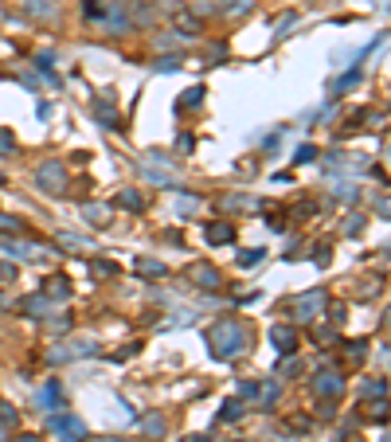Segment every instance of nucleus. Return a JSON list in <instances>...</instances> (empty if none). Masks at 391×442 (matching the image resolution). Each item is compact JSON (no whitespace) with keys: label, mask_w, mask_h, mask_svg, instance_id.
<instances>
[{"label":"nucleus","mask_w":391,"mask_h":442,"mask_svg":"<svg viewBox=\"0 0 391 442\" xmlns=\"http://www.w3.org/2000/svg\"><path fill=\"white\" fill-rule=\"evenodd\" d=\"M368 419H371V422H383V419H388V403H383V399L368 403Z\"/></svg>","instance_id":"nucleus-31"},{"label":"nucleus","mask_w":391,"mask_h":442,"mask_svg":"<svg viewBox=\"0 0 391 442\" xmlns=\"http://www.w3.org/2000/svg\"><path fill=\"white\" fill-rule=\"evenodd\" d=\"M141 434H149V439H161V434H165V415H161V411L145 415V419H141Z\"/></svg>","instance_id":"nucleus-16"},{"label":"nucleus","mask_w":391,"mask_h":442,"mask_svg":"<svg viewBox=\"0 0 391 442\" xmlns=\"http://www.w3.org/2000/svg\"><path fill=\"white\" fill-rule=\"evenodd\" d=\"M219 8H223V12H231V16H246V12L254 8V0H223Z\"/></svg>","instance_id":"nucleus-27"},{"label":"nucleus","mask_w":391,"mask_h":442,"mask_svg":"<svg viewBox=\"0 0 391 442\" xmlns=\"http://www.w3.org/2000/svg\"><path fill=\"white\" fill-rule=\"evenodd\" d=\"M78 216L87 219L90 227H110V216H114V212H110V204H82Z\"/></svg>","instance_id":"nucleus-13"},{"label":"nucleus","mask_w":391,"mask_h":442,"mask_svg":"<svg viewBox=\"0 0 391 442\" xmlns=\"http://www.w3.org/2000/svg\"><path fill=\"white\" fill-rule=\"evenodd\" d=\"M313 392H317V399H341L344 395V376L332 372V368H321V372L313 376Z\"/></svg>","instance_id":"nucleus-5"},{"label":"nucleus","mask_w":391,"mask_h":442,"mask_svg":"<svg viewBox=\"0 0 391 442\" xmlns=\"http://www.w3.org/2000/svg\"><path fill=\"white\" fill-rule=\"evenodd\" d=\"M36 184L43 188V192H55V196H63V192L71 188L67 165H63V161H43V165H36Z\"/></svg>","instance_id":"nucleus-2"},{"label":"nucleus","mask_w":391,"mask_h":442,"mask_svg":"<svg viewBox=\"0 0 391 442\" xmlns=\"http://www.w3.org/2000/svg\"><path fill=\"white\" fill-rule=\"evenodd\" d=\"M376 212H380L383 219H391V196H380V200H376Z\"/></svg>","instance_id":"nucleus-39"},{"label":"nucleus","mask_w":391,"mask_h":442,"mask_svg":"<svg viewBox=\"0 0 391 442\" xmlns=\"http://www.w3.org/2000/svg\"><path fill=\"white\" fill-rule=\"evenodd\" d=\"M36 403L43 407V411L55 415L59 407H63V388H59V380H47V383H43V388H39V395H36Z\"/></svg>","instance_id":"nucleus-10"},{"label":"nucleus","mask_w":391,"mask_h":442,"mask_svg":"<svg viewBox=\"0 0 391 442\" xmlns=\"http://www.w3.org/2000/svg\"><path fill=\"white\" fill-rule=\"evenodd\" d=\"M364 356H368V341H352L348 348H344V360L356 368V364H364Z\"/></svg>","instance_id":"nucleus-20"},{"label":"nucleus","mask_w":391,"mask_h":442,"mask_svg":"<svg viewBox=\"0 0 391 442\" xmlns=\"http://www.w3.org/2000/svg\"><path fill=\"white\" fill-rule=\"evenodd\" d=\"M94 278H117V263H106V258H94Z\"/></svg>","instance_id":"nucleus-29"},{"label":"nucleus","mask_w":391,"mask_h":442,"mask_svg":"<svg viewBox=\"0 0 391 442\" xmlns=\"http://www.w3.org/2000/svg\"><path fill=\"white\" fill-rule=\"evenodd\" d=\"M8 282H16V266H12V263H0V286H8Z\"/></svg>","instance_id":"nucleus-37"},{"label":"nucleus","mask_w":391,"mask_h":442,"mask_svg":"<svg viewBox=\"0 0 391 442\" xmlns=\"http://www.w3.org/2000/svg\"><path fill=\"white\" fill-rule=\"evenodd\" d=\"M78 356H98V344L94 341H71L67 348H47L51 364H67V360H78Z\"/></svg>","instance_id":"nucleus-6"},{"label":"nucleus","mask_w":391,"mask_h":442,"mask_svg":"<svg viewBox=\"0 0 391 442\" xmlns=\"http://www.w3.org/2000/svg\"><path fill=\"white\" fill-rule=\"evenodd\" d=\"M176 207H180V212H196V200H192V196H184L180 204H176Z\"/></svg>","instance_id":"nucleus-42"},{"label":"nucleus","mask_w":391,"mask_h":442,"mask_svg":"<svg viewBox=\"0 0 391 442\" xmlns=\"http://www.w3.org/2000/svg\"><path fill=\"white\" fill-rule=\"evenodd\" d=\"M313 341L321 344V348H329V344H337V329H325V325H317V329H313Z\"/></svg>","instance_id":"nucleus-30"},{"label":"nucleus","mask_w":391,"mask_h":442,"mask_svg":"<svg viewBox=\"0 0 391 442\" xmlns=\"http://www.w3.org/2000/svg\"><path fill=\"white\" fill-rule=\"evenodd\" d=\"M204 239L212 246H223V243H235V223L231 219H215V223L204 227Z\"/></svg>","instance_id":"nucleus-9"},{"label":"nucleus","mask_w":391,"mask_h":442,"mask_svg":"<svg viewBox=\"0 0 391 442\" xmlns=\"http://www.w3.org/2000/svg\"><path fill=\"white\" fill-rule=\"evenodd\" d=\"M39 294L47 297V302H67V297H71V282L63 274H51L47 282H43V290H39Z\"/></svg>","instance_id":"nucleus-12"},{"label":"nucleus","mask_w":391,"mask_h":442,"mask_svg":"<svg viewBox=\"0 0 391 442\" xmlns=\"http://www.w3.org/2000/svg\"><path fill=\"white\" fill-rule=\"evenodd\" d=\"M231 419H243V403L239 399H227L223 411H219V422H231Z\"/></svg>","instance_id":"nucleus-28"},{"label":"nucleus","mask_w":391,"mask_h":442,"mask_svg":"<svg viewBox=\"0 0 391 442\" xmlns=\"http://www.w3.org/2000/svg\"><path fill=\"white\" fill-rule=\"evenodd\" d=\"M246 341H251V333H246V325L235 321V317H223V321H215L212 329H207V344H212L215 360H235V356H243Z\"/></svg>","instance_id":"nucleus-1"},{"label":"nucleus","mask_w":391,"mask_h":442,"mask_svg":"<svg viewBox=\"0 0 391 442\" xmlns=\"http://www.w3.org/2000/svg\"><path fill=\"white\" fill-rule=\"evenodd\" d=\"M12 442H39V439H36V434H16Z\"/></svg>","instance_id":"nucleus-44"},{"label":"nucleus","mask_w":391,"mask_h":442,"mask_svg":"<svg viewBox=\"0 0 391 442\" xmlns=\"http://www.w3.org/2000/svg\"><path fill=\"white\" fill-rule=\"evenodd\" d=\"M0 184H4V172H0Z\"/></svg>","instance_id":"nucleus-47"},{"label":"nucleus","mask_w":391,"mask_h":442,"mask_svg":"<svg viewBox=\"0 0 391 442\" xmlns=\"http://www.w3.org/2000/svg\"><path fill=\"white\" fill-rule=\"evenodd\" d=\"M137 274H145V278H161V274H165V266L156 263V258H137Z\"/></svg>","instance_id":"nucleus-25"},{"label":"nucleus","mask_w":391,"mask_h":442,"mask_svg":"<svg viewBox=\"0 0 391 442\" xmlns=\"http://www.w3.org/2000/svg\"><path fill=\"white\" fill-rule=\"evenodd\" d=\"M293 161H297V165H309V161H317V149H313V145H302Z\"/></svg>","instance_id":"nucleus-36"},{"label":"nucleus","mask_w":391,"mask_h":442,"mask_svg":"<svg viewBox=\"0 0 391 442\" xmlns=\"http://www.w3.org/2000/svg\"><path fill=\"white\" fill-rule=\"evenodd\" d=\"M28 16H55V0H20Z\"/></svg>","instance_id":"nucleus-17"},{"label":"nucleus","mask_w":391,"mask_h":442,"mask_svg":"<svg viewBox=\"0 0 391 442\" xmlns=\"http://www.w3.org/2000/svg\"><path fill=\"white\" fill-rule=\"evenodd\" d=\"M4 251H8L12 258H36L39 255V246H31V243H4Z\"/></svg>","instance_id":"nucleus-24"},{"label":"nucleus","mask_w":391,"mask_h":442,"mask_svg":"<svg viewBox=\"0 0 391 442\" xmlns=\"http://www.w3.org/2000/svg\"><path fill=\"white\" fill-rule=\"evenodd\" d=\"M0 422H8V427L16 422V411H12L8 403H0Z\"/></svg>","instance_id":"nucleus-41"},{"label":"nucleus","mask_w":391,"mask_h":442,"mask_svg":"<svg viewBox=\"0 0 391 442\" xmlns=\"http://www.w3.org/2000/svg\"><path fill=\"white\" fill-rule=\"evenodd\" d=\"M98 20H102V28H106L110 36H126L129 24H133V16L121 8V0H102V12H98Z\"/></svg>","instance_id":"nucleus-4"},{"label":"nucleus","mask_w":391,"mask_h":442,"mask_svg":"<svg viewBox=\"0 0 391 442\" xmlns=\"http://www.w3.org/2000/svg\"><path fill=\"white\" fill-rule=\"evenodd\" d=\"M388 12H391V8H388Z\"/></svg>","instance_id":"nucleus-49"},{"label":"nucleus","mask_w":391,"mask_h":442,"mask_svg":"<svg viewBox=\"0 0 391 442\" xmlns=\"http://www.w3.org/2000/svg\"><path fill=\"white\" fill-rule=\"evenodd\" d=\"M270 344L282 356H293L297 353V329H293V325H274L270 329Z\"/></svg>","instance_id":"nucleus-8"},{"label":"nucleus","mask_w":391,"mask_h":442,"mask_svg":"<svg viewBox=\"0 0 391 442\" xmlns=\"http://www.w3.org/2000/svg\"><path fill=\"white\" fill-rule=\"evenodd\" d=\"M0 231H16V235H24V223H20V219H12V216H4V212H0Z\"/></svg>","instance_id":"nucleus-34"},{"label":"nucleus","mask_w":391,"mask_h":442,"mask_svg":"<svg viewBox=\"0 0 391 442\" xmlns=\"http://www.w3.org/2000/svg\"><path fill=\"white\" fill-rule=\"evenodd\" d=\"M383 442H391V431H388V434H383Z\"/></svg>","instance_id":"nucleus-45"},{"label":"nucleus","mask_w":391,"mask_h":442,"mask_svg":"<svg viewBox=\"0 0 391 442\" xmlns=\"http://www.w3.org/2000/svg\"><path fill=\"white\" fill-rule=\"evenodd\" d=\"M16 133H12L8 126H0V157H16Z\"/></svg>","instance_id":"nucleus-21"},{"label":"nucleus","mask_w":391,"mask_h":442,"mask_svg":"<svg viewBox=\"0 0 391 442\" xmlns=\"http://www.w3.org/2000/svg\"><path fill=\"white\" fill-rule=\"evenodd\" d=\"M172 24L180 28V36H188V40H192V36H200V24H196V16H184V12H176Z\"/></svg>","instance_id":"nucleus-19"},{"label":"nucleus","mask_w":391,"mask_h":442,"mask_svg":"<svg viewBox=\"0 0 391 442\" xmlns=\"http://www.w3.org/2000/svg\"><path fill=\"white\" fill-rule=\"evenodd\" d=\"M180 67V59H172V55H165V59H156V71H176Z\"/></svg>","instance_id":"nucleus-40"},{"label":"nucleus","mask_w":391,"mask_h":442,"mask_svg":"<svg viewBox=\"0 0 391 442\" xmlns=\"http://www.w3.org/2000/svg\"><path fill=\"white\" fill-rule=\"evenodd\" d=\"M258 258H266V251H263V246H251V251H243V255H239V266H254Z\"/></svg>","instance_id":"nucleus-33"},{"label":"nucleus","mask_w":391,"mask_h":442,"mask_svg":"<svg viewBox=\"0 0 391 442\" xmlns=\"http://www.w3.org/2000/svg\"><path fill=\"white\" fill-rule=\"evenodd\" d=\"M47 431L51 434H67V439H87V427H82L75 415H59V411L47 419Z\"/></svg>","instance_id":"nucleus-7"},{"label":"nucleus","mask_w":391,"mask_h":442,"mask_svg":"<svg viewBox=\"0 0 391 442\" xmlns=\"http://www.w3.org/2000/svg\"><path fill=\"white\" fill-rule=\"evenodd\" d=\"M117 204H121V207H129V212H141V207H145V200L137 196L133 188H121V192H117Z\"/></svg>","instance_id":"nucleus-22"},{"label":"nucleus","mask_w":391,"mask_h":442,"mask_svg":"<svg viewBox=\"0 0 391 442\" xmlns=\"http://www.w3.org/2000/svg\"><path fill=\"white\" fill-rule=\"evenodd\" d=\"M219 204H223L227 212H231V207H235V212H239V207H251V200H246V196H223V200H219Z\"/></svg>","instance_id":"nucleus-35"},{"label":"nucleus","mask_w":391,"mask_h":442,"mask_svg":"<svg viewBox=\"0 0 391 442\" xmlns=\"http://www.w3.org/2000/svg\"><path fill=\"white\" fill-rule=\"evenodd\" d=\"M20 309H24L28 317H47L51 314V302L43 294H31V297H24V302H20Z\"/></svg>","instance_id":"nucleus-15"},{"label":"nucleus","mask_w":391,"mask_h":442,"mask_svg":"<svg viewBox=\"0 0 391 442\" xmlns=\"http://www.w3.org/2000/svg\"><path fill=\"white\" fill-rule=\"evenodd\" d=\"M204 94H207L204 87H188V90H184V98H180V110H192V106H200V102H204Z\"/></svg>","instance_id":"nucleus-26"},{"label":"nucleus","mask_w":391,"mask_h":442,"mask_svg":"<svg viewBox=\"0 0 391 442\" xmlns=\"http://www.w3.org/2000/svg\"><path fill=\"white\" fill-rule=\"evenodd\" d=\"M388 325H391V314H388Z\"/></svg>","instance_id":"nucleus-48"},{"label":"nucleus","mask_w":391,"mask_h":442,"mask_svg":"<svg viewBox=\"0 0 391 442\" xmlns=\"http://www.w3.org/2000/svg\"><path fill=\"white\" fill-rule=\"evenodd\" d=\"M106 442H121V439H106Z\"/></svg>","instance_id":"nucleus-46"},{"label":"nucleus","mask_w":391,"mask_h":442,"mask_svg":"<svg viewBox=\"0 0 391 442\" xmlns=\"http://www.w3.org/2000/svg\"><path fill=\"white\" fill-rule=\"evenodd\" d=\"M94 114H98V121H102V126L117 129V110H114V102H106V98H98V102H94Z\"/></svg>","instance_id":"nucleus-18"},{"label":"nucleus","mask_w":391,"mask_h":442,"mask_svg":"<svg viewBox=\"0 0 391 442\" xmlns=\"http://www.w3.org/2000/svg\"><path fill=\"white\" fill-rule=\"evenodd\" d=\"M188 278H192V286H200V290H219V270L207 263H196L192 270H188Z\"/></svg>","instance_id":"nucleus-11"},{"label":"nucleus","mask_w":391,"mask_h":442,"mask_svg":"<svg viewBox=\"0 0 391 442\" xmlns=\"http://www.w3.org/2000/svg\"><path fill=\"white\" fill-rule=\"evenodd\" d=\"M383 392H388V380H368V383H360V399H380Z\"/></svg>","instance_id":"nucleus-23"},{"label":"nucleus","mask_w":391,"mask_h":442,"mask_svg":"<svg viewBox=\"0 0 391 442\" xmlns=\"http://www.w3.org/2000/svg\"><path fill=\"white\" fill-rule=\"evenodd\" d=\"M184 442H212V439H207V434H188Z\"/></svg>","instance_id":"nucleus-43"},{"label":"nucleus","mask_w":391,"mask_h":442,"mask_svg":"<svg viewBox=\"0 0 391 442\" xmlns=\"http://www.w3.org/2000/svg\"><path fill=\"white\" fill-rule=\"evenodd\" d=\"M360 79V67H352L348 75H341V82H337V90H344V87H352V82Z\"/></svg>","instance_id":"nucleus-38"},{"label":"nucleus","mask_w":391,"mask_h":442,"mask_svg":"<svg viewBox=\"0 0 391 442\" xmlns=\"http://www.w3.org/2000/svg\"><path fill=\"white\" fill-rule=\"evenodd\" d=\"M325 305H329V294H325V290H305V294H297L290 302V314H293L297 325H305V321H313V317L321 314Z\"/></svg>","instance_id":"nucleus-3"},{"label":"nucleus","mask_w":391,"mask_h":442,"mask_svg":"<svg viewBox=\"0 0 391 442\" xmlns=\"http://www.w3.org/2000/svg\"><path fill=\"white\" fill-rule=\"evenodd\" d=\"M302 368H305V364H302V360H293V356H290V360H286L282 368H278V376H286V380H293V376H302Z\"/></svg>","instance_id":"nucleus-32"},{"label":"nucleus","mask_w":391,"mask_h":442,"mask_svg":"<svg viewBox=\"0 0 391 442\" xmlns=\"http://www.w3.org/2000/svg\"><path fill=\"white\" fill-rule=\"evenodd\" d=\"M59 246H67L71 255H78V251H94V239L75 235V231H59Z\"/></svg>","instance_id":"nucleus-14"}]
</instances>
